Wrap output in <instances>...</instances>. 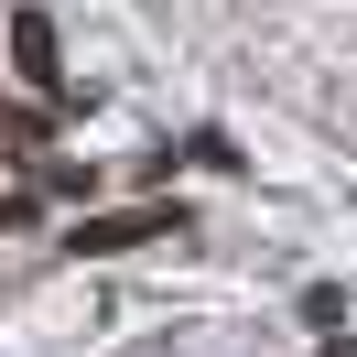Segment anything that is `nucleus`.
I'll list each match as a JSON object with an SVG mask.
<instances>
[{
    "label": "nucleus",
    "mask_w": 357,
    "mask_h": 357,
    "mask_svg": "<svg viewBox=\"0 0 357 357\" xmlns=\"http://www.w3.org/2000/svg\"><path fill=\"white\" fill-rule=\"evenodd\" d=\"M11 54H22L33 76H54V33H44V22H11Z\"/></svg>",
    "instance_id": "nucleus-1"
}]
</instances>
